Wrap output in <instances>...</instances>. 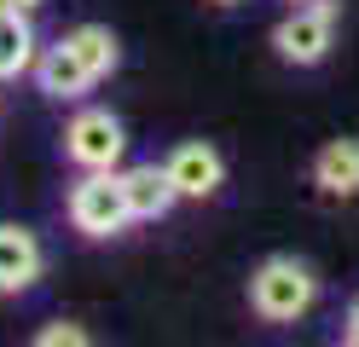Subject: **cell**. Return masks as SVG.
Segmentation results:
<instances>
[{"mask_svg":"<svg viewBox=\"0 0 359 347\" xmlns=\"http://www.w3.org/2000/svg\"><path fill=\"white\" fill-rule=\"evenodd\" d=\"M35 58H41V41H35V23L29 12H6L0 18V81H18V76H35Z\"/></svg>","mask_w":359,"mask_h":347,"instance_id":"10","label":"cell"},{"mask_svg":"<svg viewBox=\"0 0 359 347\" xmlns=\"http://www.w3.org/2000/svg\"><path fill=\"white\" fill-rule=\"evenodd\" d=\"M215 6H243V0H215Z\"/></svg>","mask_w":359,"mask_h":347,"instance_id":"14","label":"cell"},{"mask_svg":"<svg viewBox=\"0 0 359 347\" xmlns=\"http://www.w3.org/2000/svg\"><path fill=\"white\" fill-rule=\"evenodd\" d=\"M122 64V41L110 23H76L70 35H58L53 46H41L35 58V87L47 99H81L87 87H99L110 69Z\"/></svg>","mask_w":359,"mask_h":347,"instance_id":"1","label":"cell"},{"mask_svg":"<svg viewBox=\"0 0 359 347\" xmlns=\"http://www.w3.org/2000/svg\"><path fill=\"white\" fill-rule=\"evenodd\" d=\"M64 156H70L76 168H122V156H128L122 116H110V110H76L70 128H64Z\"/></svg>","mask_w":359,"mask_h":347,"instance_id":"5","label":"cell"},{"mask_svg":"<svg viewBox=\"0 0 359 347\" xmlns=\"http://www.w3.org/2000/svg\"><path fill=\"white\" fill-rule=\"evenodd\" d=\"M64 215L81 238H116V231L133 226V208H128V191H122V168H81V179L70 185V197H64Z\"/></svg>","mask_w":359,"mask_h":347,"instance_id":"3","label":"cell"},{"mask_svg":"<svg viewBox=\"0 0 359 347\" xmlns=\"http://www.w3.org/2000/svg\"><path fill=\"white\" fill-rule=\"evenodd\" d=\"M6 12H12V0H0V18H6Z\"/></svg>","mask_w":359,"mask_h":347,"instance_id":"15","label":"cell"},{"mask_svg":"<svg viewBox=\"0 0 359 347\" xmlns=\"http://www.w3.org/2000/svg\"><path fill=\"white\" fill-rule=\"evenodd\" d=\"M12 6H18V12H35V6H41V0H12Z\"/></svg>","mask_w":359,"mask_h":347,"instance_id":"13","label":"cell"},{"mask_svg":"<svg viewBox=\"0 0 359 347\" xmlns=\"http://www.w3.org/2000/svg\"><path fill=\"white\" fill-rule=\"evenodd\" d=\"M122 191H128L133 220H163L168 208L180 203V191H174V179H168L163 162H140V168H128L122 174Z\"/></svg>","mask_w":359,"mask_h":347,"instance_id":"8","label":"cell"},{"mask_svg":"<svg viewBox=\"0 0 359 347\" xmlns=\"http://www.w3.org/2000/svg\"><path fill=\"white\" fill-rule=\"evenodd\" d=\"M163 168L174 179V191L191 197V203H203V197H215L220 185H226V156H220L209 139H186V145H174L163 156Z\"/></svg>","mask_w":359,"mask_h":347,"instance_id":"6","label":"cell"},{"mask_svg":"<svg viewBox=\"0 0 359 347\" xmlns=\"http://www.w3.org/2000/svg\"><path fill=\"white\" fill-rule=\"evenodd\" d=\"M342 341H348V347H359V295L348 301V313H342Z\"/></svg>","mask_w":359,"mask_h":347,"instance_id":"12","label":"cell"},{"mask_svg":"<svg viewBox=\"0 0 359 347\" xmlns=\"http://www.w3.org/2000/svg\"><path fill=\"white\" fill-rule=\"evenodd\" d=\"M313 301H319V278L296 254H266L250 272V313L261 324H296Z\"/></svg>","mask_w":359,"mask_h":347,"instance_id":"2","label":"cell"},{"mask_svg":"<svg viewBox=\"0 0 359 347\" xmlns=\"http://www.w3.org/2000/svg\"><path fill=\"white\" fill-rule=\"evenodd\" d=\"M313 185L330 203L359 197V139H330V145L313 156Z\"/></svg>","mask_w":359,"mask_h":347,"instance_id":"9","label":"cell"},{"mask_svg":"<svg viewBox=\"0 0 359 347\" xmlns=\"http://www.w3.org/2000/svg\"><path fill=\"white\" fill-rule=\"evenodd\" d=\"M290 6H302V0H290Z\"/></svg>","mask_w":359,"mask_h":347,"instance_id":"16","label":"cell"},{"mask_svg":"<svg viewBox=\"0 0 359 347\" xmlns=\"http://www.w3.org/2000/svg\"><path fill=\"white\" fill-rule=\"evenodd\" d=\"M41 272H47V249L29 226L18 220H0V295H24L41 284Z\"/></svg>","mask_w":359,"mask_h":347,"instance_id":"7","label":"cell"},{"mask_svg":"<svg viewBox=\"0 0 359 347\" xmlns=\"http://www.w3.org/2000/svg\"><path fill=\"white\" fill-rule=\"evenodd\" d=\"M336 12H342L336 0H302V6H290L273 23V53L296 69L325 64L330 46H336Z\"/></svg>","mask_w":359,"mask_h":347,"instance_id":"4","label":"cell"},{"mask_svg":"<svg viewBox=\"0 0 359 347\" xmlns=\"http://www.w3.org/2000/svg\"><path fill=\"white\" fill-rule=\"evenodd\" d=\"M35 347H87V330L76 318H58V324H47V330H35Z\"/></svg>","mask_w":359,"mask_h":347,"instance_id":"11","label":"cell"}]
</instances>
